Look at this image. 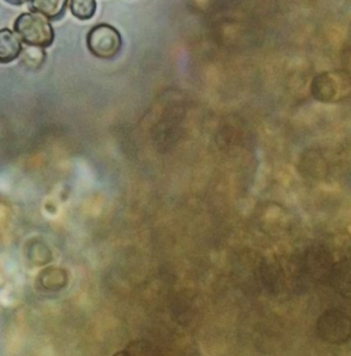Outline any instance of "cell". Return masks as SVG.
<instances>
[{
    "label": "cell",
    "instance_id": "cell-1",
    "mask_svg": "<svg viewBox=\"0 0 351 356\" xmlns=\"http://www.w3.org/2000/svg\"><path fill=\"white\" fill-rule=\"evenodd\" d=\"M14 31L23 43L35 47H49L56 33L50 21L38 13H22L14 22Z\"/></svg>",
    "mask_w": 351,
    "mask_h": 356
},
{
    "label": "cell",
    "instance_id": "cell-2",
    "mask_svg": "<svg viewBox=\"0 0 351 356\" xmlns=\"http://www.w3.org/2000/svg\"><path fill=\"white\" fill-rule=\"evenodd\" d=\"M122 37L118 29L108 23H99L90 29L87 46L94 56L102 60L116 58L122 48Z\"/></svg>",
    "mask_w": 351,
    "mask_h": 356
},
{
    "label": "cell",
    "instance_id": "cell-3",
    "mask_svg": "<svg viewBox=\"0 0 351 356\" xmlns=\"http://www.w3.org/2000/svg\"><path fill=\"white\" fill-rule=\"evenodd\" d=\"M316 332L321 340L329 344H345L351 334L350 316L340 309H329L319 317Z\"/></svg>",
    "mask_w": 351,
    "mask_h": 356
},
{
    "label": "cell",
    "instance_id": "cell-4",
    "mask_svg": "<svg viewBox=\"0 0 351 356\" xmlns=\"http://www.w3.org/2000/svg\"><path fill=\"white\" fill-rule=\"evenodd\" d=\"M22 50V41L14 31L0 29V64H8L17 60Z\"/></svg>",
    "mask_w": 351,
    "mask_h": 356
},
{
    "label": "cell",
    "instance_id": "cell-5",
    "mask_svg": "<svg viewBox=\"0 0 351 356\" xmlns=\"http://www.w3.org/2000/svg\"><path fill=\"white\" fill-rule=\"evenodd\" d=\"M69 0H29L31 12L38 13L49 21L60 20L66 13Z\"/></svg>",
    "mask_w": 351,
    "mask_h": 356
},
{
    "label": "cell",
    "instance_id": "cell-6",
    "mask_svg": "<svg viewBox=\"0 0 351 356\" xmlns=\"http://www.w3.org/2000/svg\"><path fill=\"white\" fill-rule=\"evenodd\" d=\"M333 288L344 298L350 297V271L348 261H341L334 266L329 276Z\"/></svg>",
    "mask_w": 351,
    "mask_h": 356
},
{
    "label": "cell",
    "instance_id": "cell-7",
    "mask_svg": "<svg viewBox=\"0 0 351 356\" xmlns=\"http://www.w3.org/2000/svg\"><path fill=\"white\" fill-rule=\"evenodd\" d=\"M68 6L72 16L81 21L91 20L97 10L96 0H69Z\"/></svg>",
    "mask_w": 351,
    "mask_h": 356
},
{
    "label": "cell",
    "instance_id": "cell-8",
    "mask_svg": "<svg viewBox=\"0 0 351 356\" xmlns=\"http://www.w3.org/2000/svg\"><path fill=\"white\" fill-rule=\"evenodd\" d=\"M125 350L131 356H162L160 351L147 341H133Z\"/></svg>",
    "mask_w": 351,
    "mask_h": 356
},
{
    "label": "cell",
    "instance_id": "cell-9",
    "mask_svg": "<svg viewBox=\"0 0 351 356\" xmlns=\"http://www.w3.org/2000/svg\"><path fill=\"white\" fill-rule=\"evenodd\" d=\"M6 1H8V3L18 6V4H23L24 2L29 1V0H6Z\"/></svg>",
    "mask_w": 351,
    "mask_h": 356
},
{
    "label": "cell",
    "instance_id": "cell-10",
    "mask_svg": "<svg viewBox=\"0 0 351 356\" xmlns=\"http://www.w3.org/2000/svg\"><path fill=\"white\" fill-rule=\"evenodd\" d=\"M113 356H131L126 350L119 351V353H115Z\"/></svg>",
    "mask_w": 351,
    "mask_h": 356
}]
</instances>
